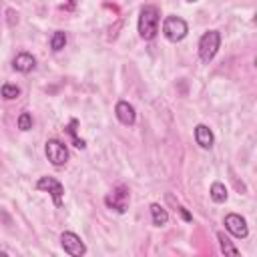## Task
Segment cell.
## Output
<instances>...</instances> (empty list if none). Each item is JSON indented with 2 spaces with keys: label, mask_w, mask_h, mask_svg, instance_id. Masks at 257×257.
<instances>
[{
  "label": "cell",
  "mask_w": 257,
  "mask_h": 257,
  "mask_svg": "<svg viewBox=\"0 0 257 257\" xmlns=\"http://www.w3.org/2000/svg\"><path fill=\"white\" fill-rule=\"evenodd\" d=\"M104 205L118 211V213H124L126 207H128V187H124V185L114 187L112 193L104 197Z\"/></svg>",
  "instance_id": "obj_6"
},
{
  "label": "cell",
  "mask_w": 257,
  "mask_h": 257,
  "mask_svg": "<svg viewBox=\"0 0 257 257\" xmlns=\"http://www.w3.org/2000/svg\"><path fill=\"white\" fill-rule=\"evenodd\" d=\"M34 66H36V58L28 52H18L12 60V68L16 72H30Z\"/></svg>",
  "instance_id": "obj_10"
},
{
  "label": "cell",
  "mask_w": 257,
  "mask_h": 257,
  "mask_svg": "<svg viewBox=\"0 0 257 257\" xmlns=\"http://www.w3.org/2000/svg\"><path fill=\"white\" fill-rule=\"evenodd\" d=\"M209 195H211V199H213L215 203H225V201H227V189H225V185L219 183V181L211 185Z\"/></svg>",
  "instance_id": "obj_13"
},
{
  "label": "cell",
  "mask_w": 257,
  "mask_h": 257,
  "mask_svg": "<svg viewBox=\"0 0 257 257\" xmlns=\"http://www.w3.org/2000/svg\"><path fill=\"white\" fill-rule=\"evenodd\" d=\"M221 46V34L217 30H209L199 40V56L203 62H211Z\"/></svg>",
  "instance_id": "obj_2"
},
{
  "label": "cell",
  "mask_w": 257,
  "mask_h": 257,
  "mask_svg": "<svg viewBox=\"0 0 257 257\" xmlns=\"http://www.w3.org/2000/svg\"><path fill=\"white\" fill-rule=\"evenodd\" d=\"M0 92H2V96H4L6 100H12V98H18V96H20V88H18L16 84H12V82L2 84Z\"/></svg>",
  "instance_id": "obj_16"
},
{
  "label": "cell",
  "mask_w": 257,
  "mask_h": 257,
  "mask_svg": "<svg viewBox=\"0 0 257 257\" xmlns=\"http://www.w3.org/2000/svg\"><path fill=\"white\" fill-rule=\"evenodd\" d=\"M36 189L38 191H46L50 197H52V203L54 207H60L62 205V197H64V187L58 179L54 177H40L36 181Z\"/></svg>",
  "instance_id": "obj_5"
},
{
  "label": "cell",
  "mask_w": 257,
  "mask_h": 257,
  "mask_svg": "<svg viewBox=\"0 0 257 257\" xmlns=\"http://www.w3.org/2000/svg\"><path fill=\"white\" fill-rule=\"evenodd\" d=\"M151 217H153V225H157V227H163V225H167V221H169L167 209L161 207L159 203H151Z\"/></svg>",
  "instance_id": "obj_12"
},
{
  "label": "cell",
  "mask_w": 257,
  "mask_h": 257,
  "mask_svg": "<svg viewBox=\"0 0 257 257\" xmlns=\"http://www.w3.org/2000/svg\"><path fill=\"white\" fill-rule=\"evenodd\" d=\"M64 46H66V34H64L62 30H56V32L52 34V38H50V48H52L54 52H60Z\"/></svg>",
  "instance_id": "obj_15"
},
{
  "label": "cell",
  "mask_w": 257,
  "mask_h": 257,
  "mask_svg": "<svg viewBox=\"0 0 257 257\" xmlns=\"http://www.w3.org/2000/svg\"><path fill=\"white\" fill-rule=\"evenodd\" d=\"M195 141H197V145L201 149H211L215 139H213V133H211V128L207 124H197L195 126Z\"/></svg>",
  "instance_id": "obj_11"
},
{
  "label": "cell",
  "mask_w": 257,
  "mask_h": 257,
  "mask_svg": "<svg viewBox=\"0 0 257 257\" xmlns=\"http://www.w3.org/2000/svg\"><path fill=\"white\" fill-rule=\"evenodd\" d=\"M217 239H219V245H221V251L227 253V255H239V249L231 243L229 237H225V233H217Z\"/></svg>",
  "instance_id": "obj_14"
},
{
  "label": "cell",
  "mask_w": 257,
  "mask_h": 257,
  "mask_svg": "<svg viewBox=\"0 0 257 257\" xmlns=\"http://www.w3.org/2000/svg\"><path fill=\"white\" fill-rule=\"evenodd\" d=\"M16 122H18V128L20 131H30L32 128V114L30 112H22Z\"/></svg>",
  "instance_id": "obj_17"
},
{
  "label": "cell",
  "mask_w": 257,
  "mask_h": 257,
  "mask_svg": "<svg viewBox=\"0 0 257 257\" xmlns=\"http://www.w3.org/2000/svg\"><path fill=\"white\" fill-rule=\"evenodd\" d=\"M187 32H189V26H187V22L183 18H179V16H167L165 18V22H163V34L171 42L183 40L187 36Z\"/></svg>",
  "instance_id": "obj_3"
},
{
  "label": "cell",
  "mask_w": 257,
  "mask_h": 257,
  "mask_svg": "<svg viewBox=\"0 0 257 257\" xmlns=\"http://www.w3.org/2000/svg\"><path fill=\"white\" fill-rule=\"evenodd\" d=\"M225 229H227L233 237H237V239H245V237L249 235L247 221H245L241 215H237V213L225 215Z\"/></svg>",
  "instance_id": "obj_8"
},
{
  "label": "cell",
  "mask_w": 257,
  "mask_h": 257,
  "mask_svg": "<svg viewBox=\"0 0 257 257\" xmlns=\"http://www.w3.org/2000/svg\"><path fill=\"white\" fill-rule=\"evenodd\" d=\"M76 124H78V120H76V118H72L66 131H68V133L72 135V141H74V147H78V149H84V147H86V145H84V141H80V139L76 137V133H74V126H76Z\"/></svg>",
  "instance_id": "obj_18"
},
{
  "label": "cell",
  "mask_w": 257,
  "mask_h": 257,
  "mask_svg": "<svg viewBox=\"0 0 257 257\" xmlns=\"http://www.w3.org/2000/svg\"><path fill=\"white\" fill-rule=\"evenodd\" d=\"M189 2H195V0H189Z\"/></svg>",
  "instance_id": "obj_19"
},
{
  "label": "cell",
  "mask_w": 257,
  "mask_h": 257,
  "mask_svg": "<svg viewBox=\"0 0 257 257\" xmlns=\"http://www.w3.org/2000/svg\"><path fill=\"white\" fill-rule=\"evenodd\" d=\"M114 114H116V118H118L122 124H135V120H137L135 106L128 104L126 100H118V102H116V106H114Z\"/></svg>",
  "instance_id": "obj_9"
},
{
  "label": "cell",
  "mask_w": 257,
  "mask_h": 257,
  "mask_svg": "<svg viewBox=\"0 0 257 257\" xmlns=\"http://www.w3.org/2000/svg\"><path fill=\"white\" fill-rule=\"evenodd\" d=\"M60 245H62L64 253H68L70 257H80V255L86 253V247H84L82 239L72 231H64L60 235Z\"/></svg>",
  "instance_id": "obj_7"
},
{
  "label": "cell",
  "mask_w": 257,
  "mask_h": 257,
  "mask_svg": "<svg viewBox=\"0 0 257 257\" xmlns=\"http://www.w3.org/2000/svg\"><path fill=\"white\" fill-rule=\"evenodd\" d=\"M159 32V10L151 4L141 8L139 14V34L143 40H153Z\"/></svg>",
  "instance_id": "obj_1"
},
{
  "label": "cell",
  "mask_w": 257,
  "mask_h": 257,
  "mask_svg": "<svg viewBox=\"0 0 257 257\" xmlns=\"http://www.w3.org/2000/svg\"><path fill=\"white\" fill-rule=\"evenodd\" d=\"M44 153H46V159L54 165V167H62L66 165L68 161V149L62 141L58 139H48L46 145H44Z\"/></svg>",
  "instance_id": "obj_4"
}]
</instances>
